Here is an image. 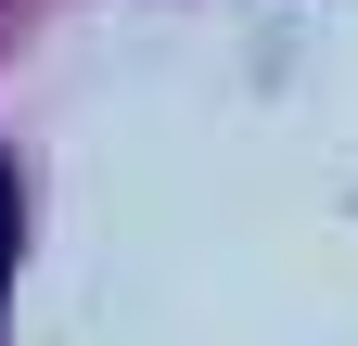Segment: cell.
<instances>
[{"mask_svg": "<svg viewBox=\"0 0 358 346\" xmlns=\"http://www.w3.org/2000/svg\"><path fill=\"white\" fill-rule=\"evenodd\" d=\"M0 282H13V180H0Z\"/></svg>", "mask_w": 358, "mask_h": 346, "instance_id": "1", "label": "cell"}]
</instances>
